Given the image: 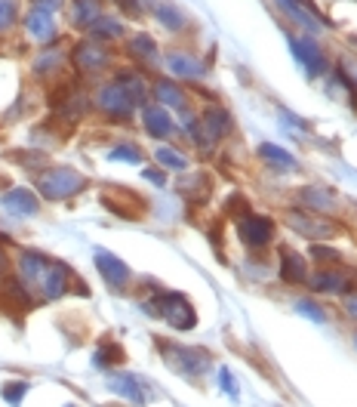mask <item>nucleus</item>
<instances>
[{"label": "nucleus", "mask_w": 357, "mask_h": 407, "mask_svg": "<svg viewBox=\"0 0 357 407\" xmlns=\"http://www.w3.org/2000/svg\"><path fill=\"white\" fill-rule=\"evenodd\" d=\"M90 31H92V37H102V41H114V37H120L124 34V28H120V22L117 18H105V16H99L96 22L90 25Z\"/></svg>", "instance_id": "obj_26"}, {"label": "nucleus", "mask_w": 357, "mask_h": 407, "mask_svg": "<svg viewBox=\"0 0 357 407\" xmlns=\"http://www.w3.org/2000/svg\"><path fill=\"white\" fill-rule=\"evenodd\" d=\"M354 346H357V337H354Z\"/></svg>", "instance_id": "obj_41"}, {"label": "nucleus", "mask_w": 357, "mask_h": 407, "mask_svg": "<svg viewBox=\"0 0 357 407\" xmlns=\"http://www.w3.org/2000/svg\"><path fill=\"white\" fill-rule=\"evenodd\" d=\"M154 96H157V102H164V105H170V108H185V92L178 90L173 80H157Z\"/></svg>", "instance_id": "obj_20"}, {"label": "nucleus", "mask_w": 357, "mask_h": 407, "mask_svg": "<svg viewBox=\"0 0 357 407\" xmlns=\"http://www.w3.org/2000/svg\"><path fill=\"white\" fill-rule=\"evenodd\" d=\"M289 46L296 50V59L305 65V71L311 74V78H317V74H324L326 71V59H324V53H321V46H317L314 41H289Z\"/></svg>", "instance_id": "obj_10"}, {"label": "nucleus", "mask_w": 357, "mask_h": 407, "mask_svg": "<svg viewBox=\"0 0 357 407\" xmlns=\"http://www.w3.org/2000/svg\"><path fill=\"white\" fill-rule=\"evenodd\" d=\"M108 388H111V392H117L120 398H127V401H133V404H145V401H148L142 383H139L133 374H117V376H111V379H108Z\"/></svg>", "instance_id": "obj_12"}, {"label": "nucleus", "mask_w": 357, "mask_h": 407, "mask_svg": "<svg viewBox=\"0 0 357 407\" xmlns=\"http://www.w3.org/2000/svg\"><path fill=\"white\" fill-rule=\"evenodd\" d=\"M108 157H111V161H127V164H139V161H142V154H139L136 145H117Z\"/></svg>", "instance_id": "obj_30"}, {"label": "nucleus", "mask_w": 357, "mask_h": 407, "mask_svg": "<svg viewBox=\"0 0 357 407\" xmlns=\"http://www.w3.org/2000/svg\"><path fill=\"white\" fill-rule=\"evenodd\" d=\"M157 312H161V318L176 330H191L197 324V314L191 309V302H188L185 296H178V293L161 296V300H157Z\"/></svg>", "instance_id": "obj_4"}, {"label": "nucleus", "mask_w": 357, "mask_h": 407, "mask_svg": "<svg viewBox=\"0 0 357 407\" xmlns=\"http://www.w3.org/2000/svg\"><path fill=\"white\" fill-rule=\"evenodd\" d=\"M62 50H43L41 56L34 59V74H53V71H59V65H62Z\"/></svg>", "instance_id": "obj_25"}, {"label": "nucleus", "mask_w": 357, "mask_h": 407, "mask_svg": "<svg viewBox=\"0 0 357 407\" xmlns=\"http://www.w3.org/2000/svg\"><path fill=\"white\" fill-rule=\"evenodd\" d=\"M129 53L139 56V59H154V56H157V43L148 34H133V41H129Z\"/></svg>", "instance_id": "obj_27"}, {"label": "nucleus", "mask_w": 357, "mask_h": 407, "mask_svg": "<svg viewBox=\"0 0 357 407\" xmlns=\"http://www.w3.org/2000/svg\"><path fill=\"white\" fill-rule=\"evenodd\" d=\"M96 268L111 287H117V290L120 287H127V281H129L127 263L124 259H117L114 253H108V250H96Z\"/></svg>", "instance_id": "obj_8"}, {"label": "nucleus", "mask_w": 357, "mask_h": 407, "mask_svg": "<svg viewBox=\"0 0 357 407\" xmlns=\"http://www.w3.org/2000/svg\"><path fill=\"white\" fill-rule=\"evenodd\" d=\"M238 235H240V240L247 247L259 250V247H265L268 240L275 238V222L265 219V216H252V213H247V216L238 222Z\"/></svg>", "instance_id": "obj_6"}, {"label": "nucleus", "mask_w": 357, "mask_h": 407, "mask_svg": "<svg viewBox=\"0 0 357 407\" xmlns=\"http://www.w3.org/2000/svg\"><path fill=\"white\" fill-rule=\"evenodd\" d=\"M219 386L225 388V392L231 395V401H238V395H240V386H238V379H234V374L228 367H222L219 370Z\"/></svg>", "instance_id": "obj_32"}, {"label": "nucleus", "mask_w": 357, "mask_h": 407, "mask_svg": "<svg viewBox=\"0 0 357 407\" xmlns=\"http://www.w3.org/2000/svg\"><path fill=\"white\" fill-rule=\"evenodd\" d=\"M117 346H105V349H102L99 352V355H96V364H111V361H120V358H124V352H114Z\"/></svg>", "instance_id": "obj_35"}, {"label": "nucleus", "mask_w": 357, "mask_h": 407, "mask_svg": "<svg viewBox=\"0 0 357 407\" xmlns=\"http://www.w3.org/2000/svg\"><path fill=\"white\" fill-rule=\"evenodd\" d=\"M71 18H74V25L90 28V25L99 18V0H74Z\"/></svg>", "instance_id": "obj_21"}, {"label": "nucleus", "mask_w": 357, "mask_h": 407, "mask_svg": "<svg viewBox=\"0 0 357 407\" xmlns=\"http://www.w3.org/2000/svg\"><path fill=\"white\" fill-rule=\"evenodd\" d=\"M166 65H170V71L176 78H188V80H201L206 74V65L197 62L194 56H188V53H170L166 56Z\"/></svg>", "instance_id": "obj_13"}, {"label": "nucleus", "mask_w": 357, "mask_h": 407, "mask_svg": "<svg viewBox=\"0 0 357 407\" xmlns=\"http://www.w3.org/2000/svg\"><path fill=\"white\" fill-rule=\"evenodd\" d=\"M68 407H74V404H68Z\"/></svg>", "instance_id": "obj_42"}, {"label": "nucleus", "mask_w": 357, "mask_h": 407, "mask_svg": "<svg viewBox=\"0 0 357 407\" xmlns=\"http://www.w3.org/2000/svg\"><path fill=\"white\" fill-rule=\"evenodd\" d=\"M37 185H41V194L46 201H65V198H71V194L87 189V179H83L78 170L59 166V170H46L41 179H37Z\"/></svg>", "instance_id": "obj_2"}, {"label": "nucleus", "mask_w": 357, "mask_h": 407, "mask_svg": "<svg viewBox=\"0 0 357 407\" xmlns=\"http://www.w3.org/2000/svg\"><path fill=\"white\" fill-rule=\"evenodd\" d=\"M351 105L357 108V87H354V96H351Z\"/></svg>", "instance_id": "obj_40"}, {"label": "nucleus", "mask_w": 357, "mask_h": 407, "mask_svg": "<svg viewBox=\"0 0 357 407\" xmlns=\"http://www.w3.org/2000/svg\"><path fill=\"white\" fill-rule=\"evenodd\" d=\"M277 4L284 6L287 13L293 16V18H296V22L302 25V28H308V31H321V28H324V18L317 16L311 6H299V0H277Z\"/></svg>", "instance_id": "obj_19"}, {"label": "nucleus", "mask_w": 357, "mask_h": 407, "mask_svg": "<svg viewBox=\"0 0 357 407\" xmlns=\"http://www.w3.org/2000/svg\"><path fill=\"white\" fill-rule=\"evenodd\" d=\"M117 83L129 92V99H133L136 105H139V102H145V83H142V78H139V74H120Z\"/></svg>", "instance_id": "obj_28"}, {"label": "nucleus", "mask_w": 357, "mask_h": 407, "mask_svg": "<svg viewBox=\"0 0 357 407\" xmlns=\"http://www.w3.org/2000/svg\"><path fill=\"white\" fill-rule=\"evenodd\" d=\"M136 102L129 99V92L120 87V83H108V87H102L99 90V108L102 111H108V115H114V117H127L129 111H133Z\"/></svg>", "instance_id": "obj_7"}, {"label": "nucleus", "mask_w": 357, "mask_h": 407, "mask_svg": "<svg viewBox=\"0 0 357 407\" xmlns=\"http://www.w3.org/2000/svg\"><path fill=\"white\" fill-rule=\"evenodd\" d=\"M314 256H317V259H339V253H336V250H330V247H314Z\"/></svg>", "instance_id": "obj_37"}, {"label": "nucleus", "mask_w": 357, "mask_h": 407, "mask_svg": "<svg viewBox=\"0 0 357 407\" xmlns=\"http://www.w3.org/2000/svg\"><path fill=\"white\" fill-rule=\"evenodd\" d=\"M145 179H148V182H154V185H164V182H166L161 170H145Z\"/></svg>", "instance_id": "obj_38"}, {"label": "nucleus", "mask_w": 357, "mask_h": 407, "mask_svg": "<svg viewBox=\"0 0 357 407\" xmlns=\"http://www.w3.org/2000/svg\"><path fill=\"white\" fill-rule=\"evenodd\" d=\"M296 312H299V314H305V318H311L314 324H324V321H326V314H324L321 305H314V302H308V300L296 302Z\"/></svg>", "instance_id": "obj_31"}, {"label": "nucleus", "mask_w": 357, "mask_h": 407, "mask_svg": "<svg viewBox=\"0 0 357 407\" xmlns=\"http://www.w3.org/2000/svg\"><path fill=\"white\" fill-rule=\"evenodd\" d=\"M228 130H231V115L219 105H210L203 111V124H197V130H194V139L201 145H213L215 139H222Z\"/></svg>", "instance_id": "obj_5"}, {"label": "nucleus", "mask_w": 357, "mask_h": 407, "mask_svg": "<svg viewBox=\"0 0 357 407\" xmlns=\"http://www.w3.org/2000/svg\"><path fill=\"white\" fill-rule=\"evenodd\" d=\"M65 4V0H31V9H41V13H55V9H59Z\"/></svg>", "instance_id": "obj_36"}, {"label": "nucleus", "mask_w": 357, "mask_h": 407, "mask_svg": "<svg viewBox=\"0 0 357 407\" xmlns=\"http://www.w3.org/2000/svg\"><path fill=\"white\" fill-rule=\"evenodd\" d=\"M16 22V0H0V31Z\"/></svg>", "instance_id": "obj_34"}, {"label": "nucleus", "mask_w": 357, "mask_h": 407, "mask_svg": "<svg viewBox=\"0 0 357 407\" xmlns=\"http://www.w3.org/2000/svg\"><path fill=\"white\" fill-rule=\"evenodd\" d=\"M154 16H157V22H161L164 28H170V31H182V28H185L182 9H176L173 4H157L154 6Z\"/></svg>", "instance_id": "obj_23"}, {"label": "nucleus", "mask_w": 357, "mask_h": 407, "mask_svg": "<svg viewBox=\"0 0 357 407\" xmlns=\"http://www.w3.org/2000/svg\"><path fill=\"white\" fill-rule=\"evenodd\" d=\"M308 284L314 287V290H330V293H342L345 290V275L339 272H317L314 278H308Z\"/></svg>", "instance_id": "obj_22"}, {"label": "nucleus", "mask_w": 357, "mask_h": 407, "mask_svg": "<svg viewBox=\"0 0 357 407\" xmlns=\"http://www.w3.org/2000/svg\"><path fill=\"white\" fill-rule=\"evenodd\" d=\"M154 157H157V161H161L164 166H173V170H185V157L178 154V152H173V148H157Z\"/></svg>", "instance_id": "obj_29"}, {"label": "nucleus", "mask_w": 357, "mask_h": 407, "mask_svg": "<svg viewBox=\"0 0 357 407\" xmlns=\"http://www.w3.org/2000/svg\"><path fill=\"white\" fill-rule=\"evenodd\" d=\"M280 275H284V281H289V284H305V278H308L305 256H299L296 250L284 247V263H280Z\"/></svg>", "instance_id": "obj_17"}, {"label": "nucleus", "mask_w": 357, "mask_h": 407, "mask_svg": "<svg viewBox=\"0 0 357 407\" xmlns=\"http://www.w3.org/2000/svg\"><path fill=\"white\" fill-rule=\"evenodd\" d=\"M18 272H22V284L37 290L43 300H59V296L68 290V268L41 256V253H22Z\"/></svg>", "instance_id": "obj_1"}, {"label": "nucleus", "mask_w": 357, "mask_h": 407, "mask_svg": "<svg viewBox=\"0 0 357 407\" xmlns=\"http://www.w3.org/2000/svg\"><path fill=\"white\" fill-rule=\"evenodd\" d=\"M259 154L265 157L268 164L284 166V170H293V166H296V157L289 154V152H284V148H280V145H271V142H265V145H259Z\"/></svg>", "instance_id": "obj_24"}, {"label": "nucleus", "mask_w": 357, "mask_h": 407, "mask_svg": "<svg viewBox=\"0 0 357 407\" xmlns=\"http://www.w3.org/2000/svg\"><path fill=\"white\" fill-rule=\"evenodd\" d=\"M345 309H348V314H354V318H357V293H351L348 300H345Z\"/></svg>", "instance_id": "obj_39"}, {"label": "nucleus", "mask_w": 357, "mask_h": 407, "mask_svg": "<svg viewBox=\"0 0 357 407\" xmlns=\"http://www.w3.org/2000/svg\"><path fill=\"white\" fill-rule=\"evenodd\" d=\"M25 28H28V34H31L34 41H41V43H50L53 37H55L53 16L50 13H41V9H31V13H28Z\"/></svg>", "instance_id": "obj_15"}, {"label": "nucleus", "mask_w": 357, "mask_h": 407, "mask_svg": "<svg viewBox=\"0 0 357 407\" xmlns=\"http://www.w3.org/2000/svg\"><path fill=\"white\" fill-rule=\"evenodd\" d=\"M164 358L176 374L182 376H201L210 367V355L201 349H188V346H164Z\"/></svg>", "instance_id": "obj_3"}, {"label": "nucleus", "mask_w": 357, "mask_h": 407, "mask_svg": "<svg viewBox=\"0 0 357 407\" xmlns=\"http://www.w3.org/2000/svg\"><path fill=\"white\" fill-rule=\"evenodd\" d=\"M287 222L299 231V235H305V238H311V240L330 238L333 231H336V228L330 226V222H324V219H317V216H308V213H299V210L287 213Z\"/></svg>", "instance_id": "obj_9"}, {"label": "nucleus", "mask_w": 357, "mask_h": 407, "mask_svg": "<svg viewBox=\"0 0 357 407\" xmlns=\"http://www.w3.org/2000/svg\"><path fill=\"white\" fill-rule=\"evenodd\" d=\"M299 198H302V204L308 210H317V213L336 207V194L330 189H321V185H308V189L299 191Z\"/></svg>", "instance_id": "obj_18"}, {"label": "nucleus", "mask_w": 357, "mask_h": 407, "mask_svg": "<svg viewBox=\"0 0 357 407\" xmlns=\"http://www.w3.org/2000/svg\"><path fill=\"white\" fill-rule=\"evenodd\" d=\"M25 392H28V383H6V386H4V398H6V401L13 404V407H18V401L25 398Z\"/></svg>", "instance_id": "obj_33"}, {"label": "nucleus", "mask_w": 357, "mask_h": 407, "mask_svg": "<svg viewBox=\"0 0 357 407\" xmlns=\"http://www.w3.org/2000/svg\"><path fill=\"white\" fill-rule=\"evenodd\" d=\"M74 62H78V68L80 71H99V68H105L108 65V53L102 50L99 43H92V41H87V43H78L74 46Z\"/></svg>", "instance_id": "obj_11"}, {"label": "nucleus", "mask_w": 357, "mask_h": 407, "mask_svg": "<svg viewBox=\"0 0 357 407\" xmlns=\"http://www.w3.org/2000/svg\"><path fill=\"white\" fill-rule=\"evenodd\" d=\"M0 204L9 210V213H16V216H34L37 213V198H34V191H28V189H13V191H6L4 198H0Z\"/></svg>", "instance_id": "obj_14"}, {"label": "nucleus", "mask_w": 357, "mask_h": 407, "mask_svg": "<svg viewBox=\"0 0 357 407\" xmlns=\"http://www.w3.org/2000/svg\"><path fill=\"white\" fill-rule=\"evenodd\" d=\"M142 120H145V130H148V133L157 136V139H164V136L173 133V120H170V115H166L161 105H145Z\"/></svg>", "instance_id": "obj_16"}]
</instances>
